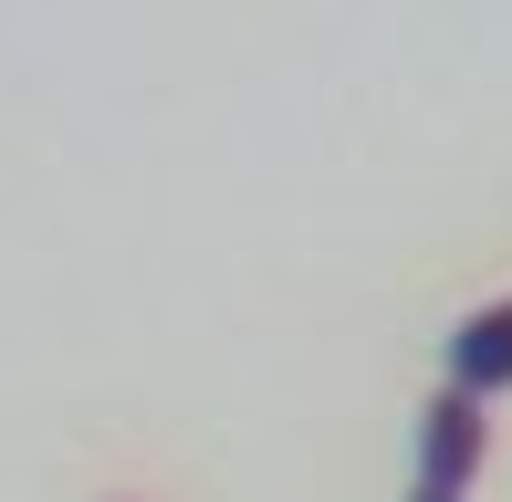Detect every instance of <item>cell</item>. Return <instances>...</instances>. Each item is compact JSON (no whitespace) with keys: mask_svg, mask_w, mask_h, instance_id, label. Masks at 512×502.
Here are the masks:
<instances>
[{"mask_svg":"<svg viewBox=\"0 0 512 502\" xmlns=\"http://www.w3.org/2000/svg\"><path fill=\"white\" fill-rule=\"evenodd\" d=\"M481 450H492V398H471V387L439 377V398L418 408V471H408V502H471Z\"/></svg>","mask_w":512,"mask_h":502,"instance_id":"obj_1","label":"cell"},{"mask_svg":"<svg viewBox=\"0 0 512 502\" xmlns=\"http://www.w3.org/2000/svg\"><path fill=\"white\" fill-rule=\"evenodd\" d=\"M450 387H471V398H502V387H512V304L460 314V335H450Z\"/></svg>","mask_w":512,"mask_h":502,"instance_id":"obj_2","label":"cell"}]
</instances>
